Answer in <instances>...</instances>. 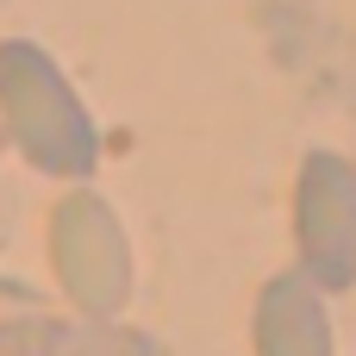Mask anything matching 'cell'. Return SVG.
<instances>
[{"label": "cell", "mask_w": 356, "mask_h": 356, "mask_svg": "<svg viewBox=\"0 0 356 356\" xmlns=\"http://www.w3.org/2000/svg\"><path fill=\"white\" fill-rule=\"evenodd\" d=\"M50 269L81 319H119L131 300V244L119 213L75 188L50 207Z\"/></svg>", "instance_id": "cell-2"}, {"label": "cell", "mask_w": 356, "mask_h": 356, "mask_svg": "<svg viewBox=\"0 0 356 356\" xmlns=\"http://www.w3.org/2000/svg\"><path fill=\"white\" fill-rule=\"evenodd\" d=\"M0 119H6V138L19 144V156L38 175L88 181L100 169L94 113L81 106V94L56 69V56L44 44H31V38H6L0 44Z\"/></svg>", "instance_id": "cell-1"}, {"label": "cell", "mask_w": 356, "mask_h": 356, "mask_svg": "<svg viewBox=\"0 0 356 356\" xmlns=\"http://www.w3.org/2000/svg\"><path fill=\"white\" fill-rule=\"evenodd\" d=\"M50 356H169L150 332L138 325H119V319H81V325H63L56 332V350Z\"/></svg>", "instance_id": "cell-5"}, {"label": "cell", "mask_w": 356, "mask_h": 356, "mask_svg": "<svg viewBox=\"0 0 356 356\" xmlns=\"http://www.w3.org/2000/svg\"><path fill=\"white\" fill-rule=\"evenodd\" d=\"M250 344H257V356H338L325 294H319L300 269L269 275V282H263V294H257Z\"/></svg>", "instance_id": "cell-4"}, {"label": "cell", "mask_w": 356, "mask_h": 356, "mask_svg": "<svg viewBox=\"0 0 356 356\" xmlns=\"http://www.w3.org/2000/svg\"><path fill=\"white\" fill-rule=\"evenodd\" d=\"M56 319H38V313H25V319H0V356H50L56 350Z\"/></svg>", "instance_id": "cell-6"}, {"label": "cell", "mask_w": 356, "mask_h": 356, "mask_svg": "<svg viewBox=\"0 0 356 356\" xmlns=\"http://www.w3.org/2000/svg\"><path fill=\"white\" fill-rule=\"evenodd\" d=\"M294 250L319 294L356 288V163L338 150H307L294 175Z\"/></svg>", "instance_id": "cell-3"}]
</instances>
